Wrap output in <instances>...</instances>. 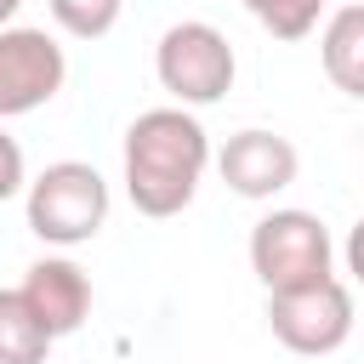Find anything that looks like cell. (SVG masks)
Listing matches in <instances>:
<instances>
[{"instance_id":"cell-1","label":"cell","mask_w":364,"mask_h":364,"mask_svg":"<svg viewBox=\"0 0 364 364\" xmlns=\"http://www.w3.org/2000/svg\"><path fill=\"white\" fill-rule=\"evenodd\" d=\"M210 136L188 108H142L119 142V182L142 216H182L205 182Z\"/></svg>"},{"instance_id":"cell-2","label":"cell","mask_w":364,"mask_h":364,"mask_svg":"<svg viewBox=\"0 0 364 364\" xmlns=\"http://www.w3.org/2000/svg\"><path fill=\"white\" fill-rule=\"evenodd\" d=\"M108 176L85 159H57L46 165L34 182H23V210H28V233L57 245V250H74L85 239L102 233L108 222Z\"/></svg>"},{"instance_id":"cell-3","label":"cell","mask_w":364,"mask_h":364,"mask_svg":"<svg viewBox=\"0 0 364 364\" xmlns=\"http://www.w3.org/2000/svg\"><path fill=\"white\" fill-rule=\"evenodd\" d=\"M250 273L262 279L267 296L336 279V239L313 210H296V205L267 210L250 228Z\"/></svg>"},{"instance_id":"cell-4","label":"cell","mask_w":364,"mask_h":364,"mask_svg":"<svg viewBox=\"0 0 364 364\" xmlns=\"http://www.w3.org/2000/svg\"><path fill=\"white\" fill-rule=\"evenodd\" d=\"M154 74L159 85L171 91V108H210L233 91V74H239V57L228 46V34L216 23H171L154 46Z\"/></svg>"},{"instance_id":"cell-5","label":"cell","mask_w":364,"mask_h":364,"mask_svg":"<svg viewBox=\"0 0 364 364\" xmlns=\"http://www.w3.org/2000/svg\"><path fill=\"white\" fill-rule=\"evenodd\" d=\"M267 330L279 336V347H290L301 358H324L353 336V290L341 279L279 290V296H267Z\"/></svg>"},{"instance_id":"cell-6","label":"cell","mask_w":364,"mask_h":364,"mask_svg":"<svg viewBox=\"0 0 364 364\" xmlns=\"http://www.w3.org/2000/svg\"><path fill=\"white\" fill-rule=\"evenodd\" d=\"M68 80V57L46 28H0V119H23L46 108Z\"/></svg>"},{"instance_id":"cell-7","label":"cell","mask_w":364,"mask_h":364,"mask_svg":"<svg viewBox=\"0 0 364 364\" xmlns=\"http://www.w3.org/2000/svg\"><path fill=\"white\" fill-rule=\"evenodd\" d=\"M216 171H222V182H228L239 199H273V193H284V188L296 182L301 159H296V142H290V136L250 125V131H233V136L222 142Z\"/></svg>"},{"instance_id":"cell-8","label":"cell","mask_w":364,"mask_h":364,"mask_svg":"<svg viewBox=\"0 0 364 364\" xmlns=\"http://www.w3.org/2000/svg\"><path fill=\"white\" fill-rule=\"evenodd\" d=\"M17 296H23L28 313L46 324L51 341L74 336V330L91 318V279H85V267L68 262V256H40V262L23 273Z\"/></svg>"},{"instance_id":"cell-9","label":"cell","mask_w":364,"mask_h":364,"mask_svg":"<svg viewBox=\"0 0 364 364\" xmlns=\"http://www.w3.org/2000/svg\"><path fill=\"white\" fill-rule=\"evenodd\" d=\"M318 63L336 91L364 97V6L330 11V23L318 28Z\"/></svg>"},{"instance_id":"cell-10","label":"cell","mask_w":364,"mask_h":364,"mask_svg":"<svg viewBox=\"0 0 364 364\" xmlns=\"http://www.w3.org/2000/svg\"><path fill=\"white\" fill-rule=\"evenodd\" d=\"M51 336L17 290H0V364H46Z\"/></svg>"},{"instance_id":"cell-11","label":"cell","mask_w":364,"mask_h":364,"mask_svg":"<svg viewBox=\"0 0 364 364\" xmlns=\"http://www.w3.org/2000/svg\"><path fill=\"white\" fill-rule=\"evenodd\" d=\"M273 40H307L324 17V0H239Z\"/></svg>"},{"instance_id":"cell-12","label":"cell","mask_w":364,"mask_h":364,"mask_svg":"<svg viewBox=\"0 0 364 364\" xmlns=\"http://www.w3.org/2000/svg\"><path fill=\"white\" fill-rule=\"evenodd\" d=\"M46 11H51V23H57L63 34H74V40H102V34L119 23L125 0H46Z\"/></svg>"},{"instance_id":"cell-13","label":"cell","mask_w":364,"mask_h":364,"mask_svg":"<svg viewBox=\"0 0 364 364\" xmlns=\"http://www.w3.org/2000/svg\"><path fill=\"white\" fill-rule=\"evenodd\" d=\"M23 182H28V171H23V148H17V136L0 131V205H6L11 193H23Z\"/></svg>"},{"instance_id":"cell-14","label":"cell","mask_w":364,"mask_h":364,"mask_svg":"<svg viewBox=\"0 0 364 364\" xmlns=\"http://www.w3.org/2000/svg\"><path fill=\"white\" fill-rule=\"evenodd\" d=\"M17 6H23V0H0V28H11V17H17Z\"/></svg>"}]
</instances>
